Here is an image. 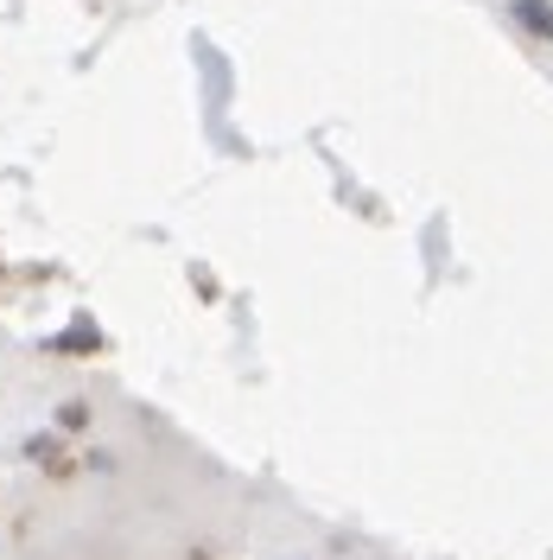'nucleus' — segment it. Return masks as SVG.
<instances>
[{
    "instance_id": "1",
    "label": "nucleus",
    "mask_w": 553,
    "mask_h": 560,
    "mask_svg": "<svg viewBox=\"0 0 553 560\" xmlns=\"http://www.w3.org/2000/svg\"><path fill=\"white\" fill-rule=\"evenodd\" d=\"M509 7H516V20L528 26V33L553 38V7H548V0H509Z\"/></svg>"
}]
</instances>
